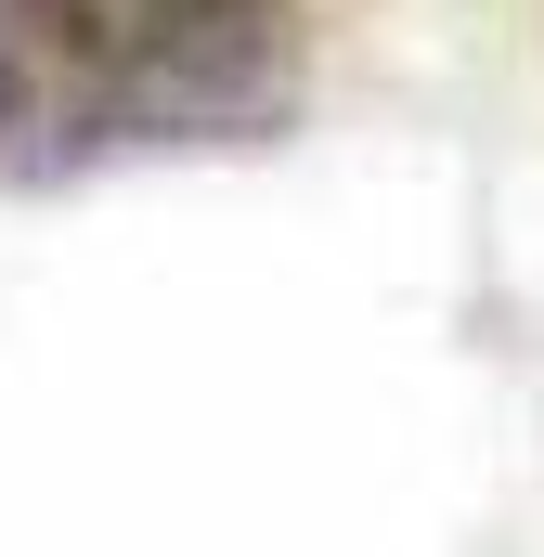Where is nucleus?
I'll return each instance as SVG.
<instances>
[{
	"mask_svg": "<svg viewBox=\"0 0 544 557\" xmlns=\"http://www.w3.org/2000/svg\"><path fill=\"white\" fill-rule=\"evenodd\" d=\"M311 104L298 0H0V182L234 156Z\"/></svg>",
	"mask_w": 544,
	"mask_h": 557,
	"instance_id": "1",
	"label": "nucleus"
}]
</instances>
